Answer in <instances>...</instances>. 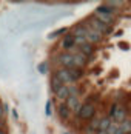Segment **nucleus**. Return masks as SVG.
Instances as JSON below:
<instances>
[{
  "label": "nucleus",
  "mask_w": 131,
  "mask_h": 134,
  "mask_svg": "<svg viewBox=\"0 0 131 134\" xmlns=\"http://www.w3.org/2000/svg\"><path fill=\"white\" fill-rule=\"evenodd\" d=\"M127 114H130V116H131V105L127 108Z\"/></svg>",
  "instance_id": "26"
},
{
  "label": "nucleus",
  "mask_w": 131,
  "mask_h": 134,
  "mask_svg": "<svg viewBox=\"0 0 131 134\" xmlns=\"http://www.w3.org/2000/svg\"><path fill=\"white\" fill-rule=\"evenodd\" d=\"M68 90H69V96H79V88L76 86V83H73V85H68Z\"/></svg>",
  "instance_id": "18"
},
{
  "label": "nucleus",
  "mask_w": 131,
  "mask_h": 134,
  "mask_svg": "<svg viewBox=\"0 0 131 134\" xmlns=\"http://www.w3.org/2000/svg\"><path fill=\"white\" fill-rule=\"evenodd\" d=\"M119 76V72L117 71H114V72H111V76H110V77H111V79H114V77H117Z\"/></svg>",
  "instance_id": "25"
},
{
  "label": "nucleus",
  "mask_w": 131,
  "mask_h": 134,
  "mask_svg": "<svg viewBox=\"0 0 131 134\" xmlns=\"http://www.w3.org/2000/svg\"><path fill=\"white\" fill-rule=\"evenodd\" d=\"M111 125H113V120H111V117L105 116V117H102V119H100V126H99V131H108Z\"/></svg>",
  "instance_id": "13"
},
{
  "label": "nucleus",
  "mask_w": 131,
  "mask_h": 134,
  "mask_svg": "<svg viewBox=\"0 0 131 134\" xmlns=\"http://www.w3.org/2000/svg\"><path fill=\"white\" fill-rule=\"evenodd\" d=\"M54 76L62 82V85H66V86H68V85H73V83H74V79H73L71 74H69V69H66V68H59V69H56Z\"/></svg>",
  "instance_id": "5"
},
{
  "label": "nucleus",
  "mask_w": 131,
  "mask_h": 134,
  "mask_svg": "<svg viewBox=\"0 0 131 134\" xmlns=\"http://www.w3.org/2000/svg\"><path fill=\"white\" fill-rule=\"evenodd\" d=\"M119 48H120V49H123V51H128L130 45H128V43H125V42H120V43H119Z\"/></svg>",
  "instance_id": "22"
},
{
  "label": "nucleus",
  "mask_w": 131,
  "mask_h": 134,
  "mask_svg": "<svg viewBox=\"0 0 131 134\" xmlns=\"http://www.w3.org/2000/svg\"><path fill=\"white\" fill-rule=\"evenodd\" d=\"M117 130H119V125L117 123H113V125L110 126V130L106 131V134H116L117 133Z\"/></svg>",
  "instance_id": "20"
},
{
  "label": "nucleus",
  "mask_w": 131,
  "mask_h": 134,
  "mask_svg": "<svg viewBox=\"0 0 131 134\" xmlns=\"http://www.w3.org/2000/svg\"><path fill=\"white\" fill-rule=\"evenodd\" d=\"M65 134H68V133H65Z\"/></svg>",
  "instance_id": "30"
},
{
  "label": "nucleus",
  "mask_w": 131,
  "mask_h": 134,
  "mask_svg": "<svg viewBox=\"0 0 131 134\" xmlns=\"http://www.w3.org/2000/svg\"><path fill=\"white\" fill-rule=\"evenodd\" d=\"M3 113H5V108H3L2 103H0V119H3Z\"/></svg>",
  "instance_id": "24"
},
{
  "label": "nucleus",
  "mask_w": 131,
  "mask_h": 134,
  "mask_svg": "<svg viewBox=\"0 0 131 134\" xmlns=\"http://www.w3.org/2000/svg\"><path fill=\"white\" fill-rule=\"evenodd\" d=\"M57 114H59V117L62 119L63 122L69 120V117H71V109L66 107V103H59V107H57Z\"/></svg>",
  "instance_id": "10"
},
{
  "label": "nucleus",
  "mask_w": 131,
  "mask_h": 134,
  "mask_svg": "<svg viewBox=\"0 0 131 134\" xmlns=\"http://www.w3.org/2000/svg\"><path fill=\"white\" fill-rule=\"evenodd\" d=\"M127 108L125 105H122V103H117V102H114L111 108H110V111H108V117H111V120H116L119 123H122L123 120H127Z\"/></svg>",
  "instance_id": "1"
},
{
  "label": "nucleus",
  "mask_w": 131,
  "mask_h": 134,
  "mask_svg": "<svg viewBox=\"0 0 131 134\" xmlns=\"http://www.w3.org/2000/svg\"><path fill=\"white\" fill-rule=\"evenodd\" d=\"M0 134H8V133H6V130H0Z\"/></svg>",
  "instance_id": "28"
},
{
  "label": "nucleus",
  "mask_w": 131,
  "mask_h": 134,
  "mask_svg": "<svg viewBox=\"0 0 131 134\" xmlns=\"http://www.w3.org/2000/svg\"><path fill=\"white\" fill-rule=\"evenodd\" d=\"M62 86H63V85H62V82H60L56 76H54V74H52V76H51V91L56 94L60 88H62Z\"/></svg>",
  "instance_id": "14"
},
{
  "label": "nucleus",
  "mask_w": 131,
  "mask_h": 134,
  "mask_svg": "<svg viewBox=\"0 0 131 134\" xmlns=\"http://www.w3.org/2000/svg\"><path fill=\"white\" fill-rule=\"evenodd\" d=\"M96 103H82V108L79 111V119H83V120H91L96 114Z\"/></svg>",
  "instance_id": "4"
},
{
  "label": "nucleus",
  "mask_w": 131,
  "mask_h": 134,
  "mask_svg": "<svg viewBox=\"0 0 131 134\" xmlns=\"http://www.w3.org/2000/svg\"><path fill=\"white\" fill-rule=\"evenodd\" d=\"M122 34H123V31H122V29H119L117 32H116V36H122Z\"/></svg>",
  "instance_id": "27"
},
{
  "label": "nucleus",
  "mask_w": 131,
  "mask_h": 134,
  "mask_svg": "<svg viewBox=\"0 0 131 134\" xmlns=\"http://www.w3.org/2000/svg\"><path fill=\"white\" fill-rule=\"evenodd\" d=\"M83 26H85V29H86V36H85V39H86V42L88 43H91V45H96V43H100V42L103 40V36L100 34V32H97L94 28L85 20L83 23H82Z\"/></svg>",
  "instance_id": "3"
},
{
  "label": "nucleus",
  "mask_w": 131,
  "mask_h": 134,
  "mask_svg": "<svg viewBox=\"0 0 131 134\" xmlns=\"http://www.w3.org/2000/svg\"><path fill=\"white\" fill-rule=\"evenodd\" d=\"M51 100H48V102H46V108H45V114H46V116H48V117H50V116H51Z\"/></svg>",
  "instance_id": "21"
},
{
  "label": "nucleus",
  "mask_w": 131,
  "mask_h": 134,
  "mask_svg": "<svg viewBox=\"0 0 131 134\" xmlns=\"http://www.w3.org/2000/svg\"><path fill=\"white\" fill-rule=\"evenodd\" d=\"M76 46V37L73 36V34H66L65 37H63V40H62V43H60V48L63 49V53H68L69 49H73Z\"/></svg>",
  "instance_id": "9"
},
{
  "label": "nucleus",
  "mask_w": 131,
  "mask_h": 134,
  "mask_svg": "<svg viewBox=\"0 0 131 134\" xmlns=\"http://www.w3.org/2000/svg\"><path fill=\"white\" fill-rule=\"evenodd\" d=\"M86 22H88V23H90V25H91V26L94 28V29H96L97 32H100L102 36H106V34H111V31H113V26H106V25H103L102 22L96 20V19L92 17V15L90 17V19H88V20H86Z\"/></svg>",
  "instance_id": "6"
},
{
  "label": "nucleus",
  "mask_w": 131,
  "mask_h": 134,
  "mask_svg": "<svg viewBox=\"0 0 131 134\" xmlns=\"http://www.w3.org/2000/svg\"><path fill=\"white\" fill-rule=\"evenodd\" d=\"M130 134H131V133H130Z\"/></svg>",
  "instance_id": "31"
},
{
  "label": "nucleus",
  "mask_w": 131,
  "mask_h": 134,
  "mask_svg": "<svg viewBox=\"0 0 131 134\" xmlns=\"http://www.w3.org/2000/svg\"><path fill=\"white\" fill-rule=\"evenodd\" d=\"M56 97L60 100V103H63V102H66V99L69 97V90H68V86L66 85H63L57 93H56Z\"/></svg>",
  "instance_id": "12"
},
{
  "label": "nucleus",
  "mask_w": 131,
  "mask_h": 134,
  "mask_svg": "<svg viewBox=\"0 0 131 134\" xmlns=\"http://www.w3.org/2000/svg\"><path fill=\"white\" fill-rule=\"evenodd\" d=\"M120 128H122V131L125 134H130L131 133V120L130 119H127V120H123L120 123Z\"/></svg>",
  "instance_id": "16"
},
{
  "label": "nucleus",
  "mask_w": 131,
  "mask_h": 134,
  "mask_svg": "<svg viewBox=\"0 0 131 134\" xmlns=\"http://www.w3.org/2000/svg\"><path fill=\"white\" fill-rule=\"evenodd\" d=\"M96 134H106V131H97Z\"/></svg>",
  "instance_id": "29"
},
{
  "label": "nucleus",
  "mask_w": 131,
  "mask_h": 134,
  "mask_svg": "<svg viewBox=\"0 0 131 134\" xmlns=\"http://www.w3.org/2000/svg\"><path fill=\"white\" fill-rule=\"evenodd\" d=\"M99 126H100V119L99 117H92L88 123V128H91L94 131H99Z\"/></svg>",
  "instance_id": "15"
},
{
  "label": "nucleus",
  "mask_w": 131,
  "mask_h": 134,
  "mask_svg": "<svg viewBox=\"0 0 131 134\" xmlns=\"http://www.w3.org/2000/svg\"><path fill=\"white\" fill-rule=\"evenodd\" d=\"M37 69H39L40 74H46V72H48V62H42V63H39Z\"/></svg>",
  "instance_id": "17"
},
{
  "label": "nucleus",
  "mask_w": 131,
  "mask_h": 134,
  "mask_svg": "<svg viewBox=\"0 0 131 134\" xmlns=\"http://www.w3.org/2000/svg\"><path fill=\"white\" fill-rule=\"evenodd\" d=\"M92 17H94L96 20L102 22V23L106 25V26H113V25H114V15H110V14H106V13H102V11H99V9H94Z\"/></svg>",
  "instance_id": "7"
},
{
  "label": "nucleus",
  "mask_w": 131,
  "mask_h": 134,
  "mask_svg": "<svg viewBox=\"0 0 131 134\" xmlns=\"http://www.w3.org/2000/svg\"><path fill=\"white\" fill-rule=\"evenodd\" d=\"M54 62L57 65H60V68H66V69H76L74 65V55H71L69 53H59L54 57Z\"/></svg>",
  "instance_id": "2"
},
{
  "label": "nucleus",
  "mask_w": 131,
  "mask_h": 134,
  "mask_svg": "<svg viewBox=\"0 0 131 134\" xmlns=\"http://www.w3.org/2000/svg\"><path fill=\"white\" fill-rule=\"evenodd\" d=\"M63 32H68V28H60V29H57V31H54L51 36H50V39H54V37H59V36H62Z\"/></svg>",
  "instance_id": "19"
},
{
  "label": "nucleus",
  "mask_w": 131,
  "mask_h": 134,
  "mask_svg": "<svg viewBox=\"0 0 131 134\" xmlns=\"http://www.w3.org/2000/svg\"><path fill=\"white\" fill-rule=\"evenodd\" d=\"M66 107L71 109V113H76V116H79V111H80V108H82V103H80V100H79V97L76 96H69L68 99H66Z\"/></svg>",
  "instance_id": "8"
},
{
  "label": "nucleus",
  "mask_w": 131,
  "mask_h": 134,
  "mask_svg": "<svg viewBox=\"0 0 131 134\" xmlns=\"http://www.w3.org/2000/svg\"><path fill=\"white\" fill-rule=\"evenodd\" d=\"M5 128H6V122L3 119H0V130H5Z\"/></svg>",
  "instance_id": "23"
},
{
  "label": "nucleus",
  "mask_w": 131,
  "mask_h": 134,
  "mask_svg": "<svg viewBox=\"0 0 131 134\" xmlns=\"http://www.w3.org/2000/svg\"><path fill=\"white\" fill-rule=\"evenodd\" d=\"M79 51L83 54V55H86V57H91L92 53H94V45H91V43H83V45H80V46H77Z\"/></svg>",
  "instance_id": "11"
}]
</instances>
